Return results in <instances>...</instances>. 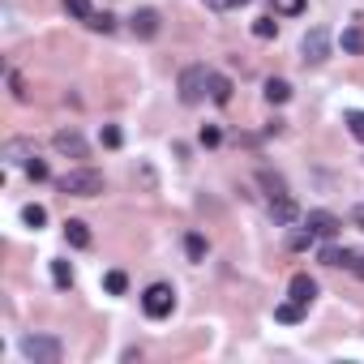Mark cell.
<instances>
[{"label":"cell","mask_w":364,"mask_h":364,"mask_svg":"<svg viewBox=\"0 0 364 364\" xmlns=\"http://www.w3.org/2000/svg\"><path fill=\"white\" fill-rule=\"evenodd\" d=\"M56 189L69 193V197H99L108 189V180H103V172H94V168H73V172H65L56 180Z\"/></svg>","instance_id":"cell-1"},{"label":"cell","mask_w":364,"mask_h":364,"mask_svg":"<svg viewBox=\"0 0 364 364\" xmlns=\"http://www.w3.org/2000/svg\"><path fill=\"white\" fill-rule=\"evenodd\" d=\"M176 90H180V103H184V108H197V103L211 94V69H206V65H189V69H180Z\"/></svg>","instance_id":"cell-2"},{"label":"cell","mask_w":364,"mask_h":364,"mask_svg":"<svg viewBox=\"0 0 364 364\" xmlns=\"http://www.w3.org/2000/svg\"><path fill=\"white\" fill-rule=\"evenodd\" d=\"M18 347H22V356L34 360V364H61V356H65V343L51 339V334H26Z\"/></svg>","instance_id":"cell-3"},{"label":"cell","mask_w":364,"mask_h":364,"mask_svg":"<svg viewBox=\"0 0 364 364\" xmlns=\"http://www.w3.org/2000/svg\"><path fill=\"white\" fill-rule=\"evenodd\" d=\"M142 308H146V318L163 322V318H172V308H176V291L168 283H150L146 296H142Z\"/></svg>","instance_id":"cell-4"},{"label":"cell","mask_w":364,"mask_h":364,"mask_svg":"<svg viewBox=\"0 0 364 364\" xmlns=\"http://www.w3.org/2000/svg\"><path fill=\"white\" fill-rule=\"evenodd\" d=\"M300 61H304V65H326V61H330V30H326V26H313V30L304 34Z\"/></svg>","instance_id":"cell-5"},{"label":"cell","mask_w":364,"mask_h":364,"mask_svg":"<svg viewBox=\"0 0 364 364\" xmlns=\"http://www.w3.org/2000/svg\"><path fill=\"white\" fill-rule=\"evenodd\" d=\"M304 227H308V232H313L318 240H334L343 223H339V219H334L330 211H308V215H304Z\"/></svg>","instance_id":"cell-6"},{"label":"cell","mask_w":364,"mask_h":364,"mask_svg":"<svg viewBox=\"0 0 364 364\" xmlns=\"http://www.w3.org/2000/svg\"><path fill=\"white\" fill-rule=\"evenodd\" d=\"M51 146H56L61 154H69V159H86V154H90V146H86V137L77 129H61L56 137H51Z\"/></svg>","instance_id":"cell-7"},{"label":"cell","mask_w":364,"mask_h":364,"mask_svg":"<svg viewBox=\"0 0 364 364\" xmlns=\"http://www.w3.org/2000/svg\"><path fill=\"white\" fill-rule=\"evenodd\" d=\"M270 219H275L279 227H291V223L300 219V206H296V197H291V193H283V197H270Z\"/></svg>","instance_id":"cell-8"},{"label":"cell","mask_w":364,"mask_h":364,"mask_svg":"<svg viewBox=\"0 0 364 364\" xmlns=\"http://www.w3.org/2000/svg\"><path fill=\"white\" fill-rule=\"evenodd\" d=\"M129 26H133L137 39H154V34H159V26H163V18L154 13V9H137V13L129 18Z\"/></svg>","instance_id":"cell-9"},{"label":"cell","mask_w":364,"mask_h":364,"mask_svg":"<svg viewBox=\"0 0 364 364\" xmlns=\"http://www.w3.org/2000/svg\"><path fill=\"white\" fill-rule=\"evenodd\" d=\"M287 296H291L296 304H304V308H308V304L318 300V283L308 279V275H291V283H287Z\"/></svg>","instance_id":"cell-10"},{"label":"cell","mask_w":364,"mask_h":364,"mask_svg":"<svg viewBox=\"0 0 364 364\" xmlns=\"http://www.w3.org/2000/svg\"><path fill=\"white\" fill-rule=\"evenodd\" d=\"M318 257H322V266H347V270L356 266V253H351L347 244H326Z\"/></svg>","instance_id":"cell-11"},{"label":"cell","mask_w":364,"mask_h":364,"mask_svg":"<svg viewBox=\"0 0 364 364\" xmlns=\"http://www.w3.org/2000/svg\"><path fill=\"white\" fill-rule=\"evenodd\" d=\"M5 159H9V163H22V168H26V163L34 159V146H30L26 137H13V142H5Z\"/></svg>","instance_id":"cell-12"},{"label":"cell","mask_w":364,"mask_h":364,"mask_svg":"<svg viewBox=\"0 0 364 364\" xmlns=\"http://www.w3.org/2000/svg\"><path fill=\"white\" fill-rule=\"evenodd\" d=\"M211 103H219V108H227V103H232V77L211 73Z\"/></svg>","instance_id":"cell-13"},{"label":"cell","mask_w":364,"mask_h":364,"mask_svg":"<svg viewBox=\"0 0 364 364\" xmlns=\"http://www.w3.org/2000/svg\"><path fill=\"white\" fill-rule=\"evenodd\" d=\"M65 240H69L73 249H90V227H86L82 219H69V223H65Z\"/></svg>","instance_id":"cell-14"},{"label":"cell","mask_w":364,"mask_h":364,"mask_svg":"<svg viewBox=\"0 0 364 364\" xmlns=\"http://www.w3.org/2000/svg\"><path fill=\"white\" fill-rule=\"evenodd\" d=\"M257 184H262L270 197H283V193H287V180H283L279 172H270V168H262V172H257Z\"/></svg>","instance_id":"cell-15"},{"label":"cell","mask_w":364,"mask_h":364,"mask_svg":"<svg viewBox=\"0 0 364 364\" xmlns=\"http://www.w3.org/2000/svg\"><path fill=\"white\" fill-rule=\"evenodd\" d=\"M184 253H189V262H206L211 244H206V236H201V232H189V236H184Z\"/></svg>","instance_id":"cell-16"},{"label":"cell","mask_w":364,"mask_h":364,"mask_svg":"<svg viewBox=\"0 0 364 364\" xmlns=\"http://www.w3.org/2000/svg\"><path fill=\"white\" fill-rule=\"evenodd\" d=\"M339 43H343V51H347V56H360V51H364V26H347Z\"/></svg>","instance_id":"cell-17"},{"label":"cell","mask_w":364,"mask_h":364,"mask_svg":"<svg viewBox=\"0 0 364 364\" xmlns=\"http://www.w3.org/2000/svg\"><path fill=\"white\" fill-rule=\"evenodd\" d=\"M262 94H266V103H287V99H291V82H283V77H270Z\"/></svg>","instance_id":"cell-18"},{"label":"cell","mask_w":364,"mask_h":364,"mask_svg":"<svg viewBox=\"0 0 364 364\" xmlns=\"http://www.w3.org/2000/svg\"><path fill=\"white\" fill-rule=\"evenodd\" d=\"M125 287H129L125 270H108V275H103V291H108V296H125Z\"/></svg>","instance_id":"cell-19"},{"label":"cell","mask_w":364,"mask_h":364,"mask_svg":"<svg viewBox=\"0 0 364 364\" xmlns=\"http://www.w3.org/2000/svg\"><path fill=\"white\" fill-rule=\"evenodd\" d=\"M275 318H279V322H287V326H296V322L304 318V304H296V300H283V304L275 308Z\"/></svg>","instance_id":"cell-20"},{"label":"cell","mask_w":364,"mask_h":364,"mask_svg":"<svg viewBox=\"0 0 364 364\" xmlns=\"http://www.w3.org/2000/svg\"><path fill=\"white\" fill-rule=\"evenodd\" d=\"M51 283H56L61 291H69L73 287V266L69 262H51Z\"/></svg>","instance_id":"cell-21"},{"label":"cell","mask_w":364,"mask_h":364,"mask_svg":"<svg viewBox=\"0 0 364 364\" xmlns=\"http://www.w3.org/2000/svg\"><path fill=\"white\" fill-rule=\"evenodd\" d=\"M65 13H69V18H77V22H90V18H94L90 0H65Z\"/></svg>","instance_id":"cell-22"},{"label":"cell","mask_w":364,"mask_h":364,"mask_svg":"<svg viewBox=\"0 0 364 364\" xmlns=\"http://www.w3.org/2000/svg\"><path fill=\"white\" fill-rule=\"evenodd\" d=\"M22 223H26V227H34V232H39V227H43V223H47V211H43V206H34V201H30V206H26V211H22Z\"/></svg>","instance_id":"cell-23"},{"label":"cell","mask_w":364,"mask_h":364,"mask_svg":"<svg viewBox=\"0 0 364 364\" xmlns=\"http://www.w3.org/2000/svg\"><path fill=\"white\" fill-rule=\"evenodd\" d=\"M253 34H257V39H275V34H279V22H275V18H257V22H253Z\"/></svg>","instance_id":"cell-24"},{"label":"cell","mask_w":364,"mask_h":364,"mask_svg":"<svg viewBox=\"0 0 364 364\" xmlns=\"http://www.w3.org/2000/svg\"><path fill=\"white\" fill-rule=\"evenodd\" d=\"M343 120H347V129H351V137H356V142H364V112H356V108H351V112H347Z\"/></svg>","instance_id":"cell-25"},{"label":"cell","mask_w":364,"mask_h":364,"mask_svg":"<svg viewBox=\"0 0 364 364\" xmlns=\"http://www.w3.org/2000/svg\"><path fill=\"white\" fill-rule=\"evenodd\" d=\"M86 26H90V30H99V34H112V30H116V22H112V13H94V18H90Z\"/></svg>","instance_id":"cell-26"},{"label":"cell","mask_w":364,"mask_h":364,"mask_svg":"<svg viewBox=\"0 0 364 364\" xmlns=\"http://www.w3.org/2000/svg\"><path fill=\"white\" fill-rule=\"evenodd\" d=\"M99 142H103V146H108V150H116V146L125 142V133H120L116 125H103V133H99Z\"/></svg>","instance_id":"cell-27"},{"label":"cell","mask_w":364,"mask_h":364,"mask_svg":"<svg viewBox=\"0 0 364 364\" xmlns=\"http://www.w3.org/2000/svg\"><path fill=\"white\" fill-rule=\"evenodd\" d=\"M313 240H318V236H313V232L304 227V232H291V240H287V244H291L296 253H304V249H313Z\"/></svg>","instance_id":"cell-28"},{"label":"cell","mask_w":364,"mask_h":364,"mask_svg":"<svg viewBox=\"0 0 364 364\" xmlns=\"http://www.w3.org/2000/svg\"><path fill=\"white\" fill-rule=\"evenodd\" d=\"M211 13H227V9H240V5H249V0H201Z\"/></svg>","instance_id":"cell-29"},{"label":"cell","mask_w":364,"mask_h":364,"mask_svg":"<svg viewBox=\"0 0 364 364\" xmlns=\"http://www.w3.org/2000/svg\"><path fill=\"white\" fill-rule=\"evenodd\" d=\"M26 176H30V180H34V184H39V180H47V176H51V172H47V163H43V159H39V154H34V159H30V163H26Z\"/></svg>","instance_id":"cell-30"},{"label":"cell","mask_w":364,"mask_h":364,"mask_svg":"<svg viewBox=\"0 0 364 364\" xmlns=\"http://www.w3.org/2000/svg\"><path fill=\"white\" fill-rule=\"evenodd\" d=\"M219 142H223L219 125H206V129H201V146H206V150H211V146H219Z\"/></svg>","instance_id":"cell-31"},{"label":"cell","mask_w":364,"mask_h":364,"mask_svg":"<svg viewBox=\"0 0 364 364\" xmlns=\"http://www.w3.org/2000/svg\"><path fill=\"white\" fill-rule=\"evenodd\" d=\"M9 86H13V99L26 103V82H22V73H9Z\"/></svg>","instance_id":"cell-32"},{"label":"cell","mask_w":364,"mask_h":364,"mask_svg":"<svg viewBox=\"0 0 364 364\" xmlns=\"http://www.w3.org/2000/svg\"><path fill=\"white\" fill-rule=\"evenodd\" d=\"M351 270H356V279H364V253H356V266Z\"/></svg>","instance_id":"cell-33"},{"label":"cell","mask_w":364,"mask_h":364,"mask_svg":"<svg viewBox=\"0 0 364 364\" xmlns=\"http://www.w3.org/2000/svg\"><path fill=\"white\" fill-rule=\"evenodd\" d=\"M351 219H356V227L364 232V206H356V215H351Z\"/></svg>","instance_id":"cell-34"}]
</instances>
